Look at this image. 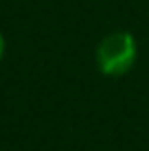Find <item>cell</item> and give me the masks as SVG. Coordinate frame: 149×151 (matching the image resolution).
Segmentation results:
<instances>
[{
	"label": "cell",
	"mask_w": 149,
	"mask_h": 151,
	"mask_svg": "<svg viewBox=\"0 0 149 151\" xmlns=\"http://www.w3.org/2000/svg\"><path fill=\"white\" fill-rule=\"evenodd\" d=\"M138 46L132 33L127 31H114L101 40L96 48V64L103 75L107 77H121L130 72L136 64Z\"/></svg>",
	"instance_id": "obj_1"
},
{
	"label": "cell",
	"mask_w": 149,
	"mask_h": 151,
	"mask_svg": "<svg viewBox=\"0 0 149 151\" xmlns=\"http://www.w3.org/2000/svg\"><path fill=\"white\" fill-rule=\"evenodd\" d=\"M4 57V37H2V33H0V59Z\"/></svg>",
	"instance_id": "obj_2"
}]
</instances>
